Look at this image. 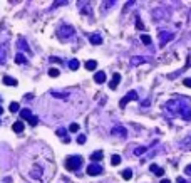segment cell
I'll return each instance as SVG.
<instances>
[{
    "instance_id": "obj_1",
    "label": "cell",
    "mask_w": 191,
    "mask_h": 183,
    "mask_svg": "<svg viewBox=\"0 0 191 183\" xmlns=\"http://www.w3.org/2000/svg\"><path fill=\"white\" fill-rule=\"evenodd\" d=\"M84 163V160H82V156H67L66 158V168L69 171H79L81 165Z\"/></svg>"
},
{
    "instance_id": "obj_2",
    "label": "cell",
    "mask_w": 191,
    "mask_h": 183,
    "mask_svg": "<svg viewBox=\"0 0 191 183\" xmlns=\"http://www.w3.org/2000/svg\"><path fill=\"white\" fill-rule=\"evenodd\" d=\"M74 34H76V29L72 25H61L57 30V35L61 37V39H71Z\"/></svg>"
},
{
    "instance_id": "obj_3",
    "label": "cell",
    "mask_w": 191,
    "mask_h": 183,
    "mask_svg": "<svg viewBox=\"0 0 191 183\" xmlns=\"http://www.w3.org/2000/svg\"><path fill=\"white\" fill-rule=\"evenodd\" d=\"M20 118H22V119H27L29 124H32V126H37V124H39V118H37V116H34L32 111H30L29 108L20 109Z\"/></svg>"
},
{
    "instance_id": "obj_4",
    "label": "cell",
    "mask_w": 191,
    "mask_h": 183,
    "mask_svg": "<svg viewBox=\"0 0 191 183\" xmlns=\"http://www.w3.org/2000/svg\"><path fill=\"white\" fill-rule=\"evenodd\" d=\"M111 133L114 138H126L127 136V129L122 126V124H116V126L111 129Z\"/></svg>"
},
{
    "instance_id": "obj_5",
    "label": "cell",
    "mask_w": 191,
    "mask_h": 183,
    "mask_svg": "<svg viewBox=\"0 0 191 183\" xmlns=\"http://www.w3.org/2000/svg\"><path fill=\"white\" fill-rule=\"evenodd\" d=\"M136 99H138V93H136V91H129V93L119 101V108H126V104L129 103V101H136Z\"/></svg>"
},
{
    "instance_id": "obj_6",
    "label": "cell",
    "mask_w": 191,
    "mask_h": 183,
    "mask_svg": "<svg viewBox=\"0 0 191 183\" xmlns=\"http://www.w3.org/2000/svg\"><path fill=\"white\" fill-rule=\"evenodd\" d=\"M101 173H102V166H101V165H96V163H92V165H87V175L96 176V175H101Z\"/></svg>"
},
{
    "instance_id": "obj_7",
    "label": "cell",
    "mask_w": 191,
    "mask_h": 183,
    "mask_svg": "<svg viewBox=\"0 0 191 183\" xmlns=\"http://www.w3.org/2000/svg\"><path fill=\"white\" fill-rule=\"evenodd\" d=\"M119 81H121V74H119V72H114V74H112V79H111L109 88L111 89H116L117 86H119Z\"/></svg>"
},
{
    "instance_id": "obj_8",
    "label": "cell",
    "mask_w": 191,
    "mask_h": 183,
    "mask_svg": "<svg viewBox=\"0 0 191 183\" xmlns=\"http://www.w3.org/2000/svg\"><path fill=\"white\" fill-rule=\"evenodd\" d=\"M174 37V34H166V32H161L159 34V42H161V47H163L168 40H171Z\"/></svg>"
},
{
    "instance_id": "obj_9",
    "label": "cell",
    "mask_w": 191,
    "mask_h": 183,
    "mask_svg": "<svg viewBox=\"0 0 191 183\" xmlns=\"http://www.w3.org/2000/svg\"><path fill=\"white\" fill-rule=\"evenodd\" d=\"M104 81H106V72H104V71H97L96 74H94V83L102 84Z\"/></svg>"
},
{
    "instance_id": "obj_10",
    "label": "cell",
    "mask_w": 191,
    "mask_h": 183,
    "mask_svg": "<svg viewBox=\"0 0 191 183\" xmlns=\"http://www.w3.org/2000/svg\"><path fill=\"white\" fill-rule=\"evenodd\" d=\"M89 40H91L92 46H99L101 42H102V37H101V34H91V35H89Z\"/></svg>"
},
{
    "instance_id": "obj_11",
    "label": "cell",
    "mask_w": 191,
    "mask_h": 183,
    "mask_svg": "<svg viewBox=\"0 0 191 183\" xmlns=\"http://www.w3.org/2000/svg\"><path fill=\"white\" fill-rule=\"evenodd\" d=\"M56 133H57V136H62L64 143H71V138H67V133H66V129H64V128H59Z\"/></svg>"
},
{
    "instance_id": "obj_12",
    "label": "cell",
    "mask_w": 191,
    "mask_h": 183,
    "mask_svg": "<svg viewBox=\"0 0 191 183\" xmlns=\"http://www.w3.org/2000/svg\"><path fill=\"white\" fill-rule=\"evenodd\" d=\"M102 158H104V153H102V151H94V153L91 155V160L94 161V163H96V161H101Z\"/></svg>"
},
{
    "instance_id": "obj_13",
    "label": "cell",
    "mask_w": 191,
    "mask_h": 183,
    "mask_svg": "<svg viewBox=\"0 0 191 183\" xmlns=\"http://www.w3.org/2000/svg\"><path fill=\"white\" fill-rule=\"evenodd\" d=\"M149 170L153 171L154 175H158V176H163V175H164V170H163V168H159V166H156V165H151Z\"/></svg>"
},
{
    "instance_id": "obj_14",
    "label": "cell",
    "mask_w": 191,
    "mask_h": 183,
    "mask_svg": "<svg viewBox=\"0 0 191 183\" xmlns=\"http://www.w3.org/2000/svg\"><path fill=\"white\" fill-rule=\"evenodd\" d=\"M24 128H25V126H24L22 121H15V123H13V126H12V129H13L15 133H22Z\"/></svg>"
},
{
    "instance_id": "obj_15",
    "label": "cell",
    "mask_w": 191,
    "mask_h": 183,
    "mask_svg": "<svg viewBox=\"0 0 191 183\" xmlns=\"http://www.w3.org/2000/svg\"><path fill=\"white\" fill-rule=\"evenodd\" d=\"M86 69H87V71H96V69H97V62H96L94 59L87 61V62H86Z\"/></svg>"
},
{
    "instance_id": "obj_16",
    "label": "cell",
    "mask_w": 191,
    "mask_h": 183,
    "mask_svg": "<svg viewBox=\"0 0 191 183\" xmlns=\"http://www.w3.org/2000/svg\"><path fill=\"white\" fill-rule=\"evenodd\" d=\"M121 175L124 180H131V178H133V170H131V168H126V170H122Z\"/></svg>"
},
{
    "instance_id": "obj_17",
    "label": "cell",
    "mask_w": 191,
    "mask_h": 183,
    "mask_svg": "<svg viewBox=\"0 0 191 183\" xmlns=\"http://www.w3.org/2000/svg\"><path fill=\"white\" fill-rule=\"evenodd\" d=\"M3 84H7V86H17V79L10 78V76H5V78H3Z\"/></svg>"
},
{
    "instance_id": "obj_18",
    "label": "cell",
    "mask_w": 191,
    "mask_h": 183,
    "mask_svg": "<svg viewBox=\"0 0 191 183\" xmlns=\"http://www.w3.org/2000/svg\"><path fill=\"white\" fill-rule=\"evenodd\" d=\"M15 62L17 64H27V59H25V56H24L22 52H19V54L15 56Z\"/></svg>"
},
{
    "instance_id": "obj_19",
    "label": "cell",
    "mask_w": 191,
    "mask_h": 183,
    "mask_svg": "<svg viewBox=\"0 0 191 183\" xmlns=\"http://www.w3.org/2000/svg\"><path fill=\"white\" fill-rule=\"evenodd\" d=\"M79 61H77V59H72V61H69V67H71V69L72 71H77V69H79Z\"/></svg>"
},
{
    "instance_id": "obj_20",
    "label": "cell",
    "mask_w": 191,
    "mask_h": 183,
    "mask_svg": "<svg viewBox=\"0 0 191 183\" xmlns=\"http://www.w3.org/2000/svg\"><path fill=\"white\" fill-rule=\"evenodd\" d=\"M143 62H146V59H144V57H133V59H131V64H133V66L143 64Z\"/></svg>"
},
{
    "instance_id": "obj_21",
    "label": "cell",
    "mask_w": 191,
    "mask_h": 183,
    "mask_svg": "<svg viewBox=\"0 0 191 183\" xmlns=\"http://www.w3.org/2000/svg\"><path fill=\"white\" fill-rule=\"evenodd\" d=\"M141 40H143V44H146V46H151V42H153V39H151L148 34H143V35H141Z\"/></svg>"
},
{
    "instance_id": "obj_22",
    "label": "cell",
    "mask_w": 191,
    "mask_h": 183,
    "mask_svg": "<svg viewBox=\"0 0 191 183\" xmlns=\"http://www.w3.org/2000/svg\"><path fill=\"white\" fill-rule=\"evenodd\" d=\"M5 56H7L5 47H3V46H0V64H3V62H5Z\"/></svg>"
},
{
    "instance_id": "obj_23",
    "label": "cell",
    "mask_w": 191,
    "mask_h": 183,
    "mask_svg": "<svg viewBox=\"0 0 191 183\" xmlns=\"http://www.w3.org/2000/svg\"><path fill=\"white\" fill-rule=\"evenodd\" d=\"M8 109H10L12 113H19V111H20V104H19V103H10V108H8Z\"/></svg>"
},
{
    "instance_id": "obj_24",
    "label": "cell",
    "mask_w": 191,
    "mask_h": 183,
    "mask_svg": "<svg viewBox=\"0 0 191 183\" xmlns=\"http://www.w3.org/2000/svg\"><path fill=\"white\" fill-rule=\"evenodd\" d=\"M59 74H61V71H59V69H56V67L49 69V76H50V78H59Z\"/></svg>"
},
{
    "instance_id": "obj_25",
    "label": "cell",
    "mask_w": 191,
    "mask_h": 183,
    "mask_svg": "<svg viewBox=\"0 0 191 183\" xmlns=\"http://www.w3.org/2000/svg\"><path fill=\"white\" fill-rule=\"evenodd\" d=\"M19 47L24 49V51H27V52H30V49H29V46L25 44V40H24V39H19Z\"/></svg>"
},
{
    "instance_id": "obj_26",
    "label": "cell",
    "mask_w": 191,
    "mask_h": 183,
    "mask_svg": "<svg viewBox=\"0 0 191 183\" xmlns=\"http://www.w3.org/2000/svg\"><path fill=\"white\" fill-rule=\"evenodd\" d=\"M111 163H112V165H119V163H121V156L119 155H112Z\"/></svg>"
},
{
    "instance_id": "obj_27",
    "label": "cell",
    "mask_w": 191,
    "mask_h": 183,
    "mask_svg": "<svg viewBox=\"0 0 191 183\" xmlns=\"http://www.w3.org/2000/svg\"><path fill=\"white\" fill-rule=\"evenodd\" d=\"M181 146H184V148H191V134L184 139L183 143H181Z\"/></svg>"
},
{
    "instance_id": "obj_28",
    "label": "cell",
    "mask_w": 191,
    "mask_h": 183,
    "mask_svg": "<svg viewBox=\"0 0 191 183\" xmlns=\"http://www.w3.org/2000/svg\"><path fill=\"white\" fill-rule=\"evenodd\" d=\"M146 150H148L146 146H138V148H136V151H134V153L139 156V155H143V153H146Z\"/></svg>"
},
{
    "instance_id": "obj_29",
    "label": "cell",
    "mask_w": 191,
    "mask_h": 183,
    "mask_svg": "<svg viewBox=\"0 0 191 183\" xmlns=\"http://www.w3.org/2000/svg\"><path fill=\"white\" fill-rule=\"evenodd\" d=\"M69 131H71V133H77V131H79V124H77V123H72L71 126H69Z\"/></svg>"
},
{
    "instance_id": "obj_30",
    "label": "cell",
    "mask_w": 191,
    "mask_h": 183,
    "mask_svg": "<svg viewBox=\"0 0 191 183\" xmlns=\"http://www.w3.org/2000/svg\"><path fill=\"white\" fill-rule=\"evenodd\" d=\"M52 96H56V98H62V99H66L69 94H67V93H56V91H54V93H52Z\"/></svg>"
},
{
    "instance_id": "obj_31",
    "label": "cell",
    "mask_w": 191,
    "mask_h": 183,
    "mask_svg": "<svg viewBox=\"0 0 191 183\" xmlns=\"http://www.w3.org/2000/svg\"><path fill=\"white\" fill-rule=\"evenodd\" d=\"M136 29H138V30H143V29H144V25H143V22H141L139 19H136Z\"/></svg>"
},
{
    "instance_id": "obj_32",
    "label": "cell",
    "mask_w": 191,
    "mask_h": 183,
    "mask_svg": "<svg viewBox=\"0 0 191 183\" xmlns=\"http://www.w3.org/2000/svg\"><path fill=\"white\" fill-rule=\"evenodd\" d=\"M77 143H79V144L86 143V136H84V134H79V136H77Z\"/></svg>"
},
{
    "instance_id": "obj_33",
    "label": "cell",
    "mask_w": 191,
    "mask_h": 183,
    "mask_svg": "<svg viewBox=\"0 0 191 183\" xmlns=\"http://www.w3.org/2000/svg\"><path fill=\"white\" fill-rule=\"evenodd\" d=\"M183 84L186 86V88H191V79H184V81H183Z\"/></svg>"
},
{
    "instance_id": "obj_34",
    "label": "cell",
    "mask_w": 191,
    "mask_h": 183,
    "mask_svg": "<svg viewBox=\"0 0 191 183\" xmlns=\"http://www.w3.org/2000/svg\"><path fill=\"white\" fill-rule=\"evenodd\" d=\"M64 3H67V2H66V0H62V2H59V0H57V2H54V7H59V5H64Z\"/></svg>"
},
{
    "instance_id": "obj_35",
    "label": "cell",
    "mask_w": 191,
    "mask_h": 183,
    "mask_svg": "<svg viewBox=\"0 0 191 183\" xmlns=\"http://www.w3.org/2000/svg\"><path fill=\"white\" fill-rule=\"evenodd\" d=\"M186 175H191V165H188V166H186Z\"/></svg>"
},
{
    "instance_id": "obj_36",
    "label": "cell",
    "mask_w": 191,
    "mask_h": 183,
    "mask_svg": "<svg viewBox=\"0 0 191 183\" xmlns=\"http://www.w3.org/2000/svg\"><path fill=\"white\" fill-rule=\"evenodd\" d=\"M50 62H62L59 57H50Z\"/></svg>"
},
{
    "instance_id": "obj_37",
    "label": "cell",
    "mask_w": 191,
    "mask_h": 183,
    "mask_svg": "<svg viewBox=\"0 0 191 183\" xmlns=\"http://www.w3.org/2000/svg\"><path fill=\"white\" fill-rule=\"evenodd\" d=\"M176 183H186V180H184V178H178V180H176Z\"/></svg>"
},
{
    "instance_id": "obj_38",
    "label": "cell",
    "mask_w": 191,
    "mask_h": 183,
    "mask_svg": "<svg viewBox=\"0 0 191 183\" xmlns=\"http://www.w3.org/2000/svg\"><path fill=\"white\" fill-rule=\"evenodd\" d=\"M161 183H171V181L168 180V178H163V180H161Z\"/></svg>"
},
{
    "instance_id": "obj_39",
    "label": "cell",
    "mask_w": 191,
    "mask_h": 183,
    "mask_svg": "<svg viewBox=\"0 0 191 183\" xmlns=\"http://www.w3.org/2000/svg\"><path fill=\"white\" fill-rule=\"evenodd\" d=\"M3 113V109H2V106H0V114H2Z\"/></svg>"
}]
</instances>
